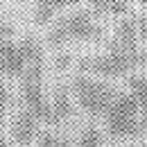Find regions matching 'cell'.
Wrapping results in <instances>:
<instances>
[{
  "mask_svg": "<svg viewBox=\"0 0 147 147\" xmlns=\"http://www.w3.org/2000/svg\"><path fill=\"white\" fill-rule=\"evenodd\" d=\"M115 41L120 48H125L129 52H138V25L131 18L120 20V25L115 30Z\"/></svg>",
  "mask_w": 147,
  "mask_h": 147,
  "instance_id": "obj_7",
  "label": "cell"
},
{
  "mask_svg": "<svg viewBox=\"0 0 147 147\" xmlns=\"http://www.w3.org/2000/svg\"><path fill=\"white\" fill-rule=\"evenodd\" d=\"M77 2H82V0H38L36 9H34V20H36L38 25H45V23H50V18H52V14H55L57 9L73 7Z\"/></svg>",
  "mask_w": 147,
  "mask_h": 147,
  "instance_id": "obj_8",
  "label": "cell"
},
{
  "mask_svg": "<svg viewBox=\"0 0 147 147\" xmlns=\"http://www.w3.org/2000/svg\"><path fill=\"white\" fill-rule=\"evenodd\" d=\"M7 100H9V95H7V88L0 84V120H2L5 111H7Z\"/></svg>",
  "mask_w": 147,
  "mask_h": 147,
  "instance_id": "obj_16",
  "label": "cell"
},
{
  "mask_svg": "<svg viewBox=\"0 0 147 147\" xmlns=\"http://www.w3.org/2000/svg\"><path fill=\"white\" fill-rule=\"evenodd\" d=\"M18 45H20V50H23V55H25V59H27V63H32V61H43L41 45H38V41L34 36H25Z\"/></svg>",
  "mask_w": 147,
  "mask_h": 147,
  "instance_id": "obj_10",
  "label": "cell"
},
{
  "mask_svg": "<svg viewBox=\"0 0 147 147\" xmlns=\"http://www.w3.org/2000/svg\"><path fill=\"white\" fill-rule=\"evenodd\" d=\"M0 147H11V145H9V143H7V140H5L2 136H0Z\"/></svg>",
  "mask_w": 147,
  "mask_h": 147,
  "instance_id": "obj_20",
  "label": "cell"
},
{
  "mask_svg": "<svg viewBox=\"0 0 147 147\" xmlns=\"http://www.w3.org/2000/svg\"><path fill=\"white\" fill-rule=\"evenodd\" d=\"M36 120L38 118L30 109L20 111L18 115H16V120L11 122V134H14V138H16L18 145L27 147L36 138Z\"/></svg>",
  "mask_w": 147,
  "mask_h": 147,
  "instance_id": "obj_6",
  "label": "cell"
},
{
  "mask_svg": "<svg viewBox=\"0 0 147 147\" xmlns=\"http://www.w3.org/2000/svg\"><path fill=\"white\" fill-rule=\"evenodd\" d=\"M27 70V59L20 45L11 43L9 38L0 41V75L5 77H20Z\"/></svg>",
  "mask_w": 147,
  "mask_h": 147,
  "instance_id": "obj_5",
  "label": "cell"
},
{
  "mask_svg": "<svg viewBox=\"0 0 147 147\" xmlns=\"http://www.w3.org/2000/svg\"><path fill=\"white\" fill-rule=\"evenodd\" d=\"M138 63H140V52H129V50L118 45V41H111L109 55L82 59L79 70L82 73H97V75H104V77H120Z\"/></svg>",
  "mask_w": 147,
  "mask_h": 147,
  "instance_id": "obj_3",
  "label": "cell"
},
{
  "mask_svg": "<svg viewBox=\"0 0 147 147\" xmlns=\"http://www.w3.org/2000/svg\"><path fill=\"white\" fill-rule=\"evenodd\" d=\"M136 25H138V36H140V41L147 43V16H138Z\"/></svg>",
  "mask_w": 147,
  "mask_h": 147,
  "instance_id": "obj_15",
  "label": "cell"
},
{
  "mask_svg": "<svg viewBox=\"0 0 147 147\" xmlns=\"http://www.w3.org/2000/svg\"><path fill=\"white\" fill-rule=\"evenodd\" d=\"M52 111H55V125L70 118L73 113V107H70V100H68V91L63 86H59L55 91V100H52Z\"/></svg>",
  "mask_w": 147,
  "mask_h": 147,
  "instance_id": "obj_9",
  "label": "cell"
},
{
  "mask_svg": "<svg viewBox=\"0 0 147 147\" xmlns=\"http://www.w3.org/2000/svg\"><path fill=\"white\" fill-rule=\"evenodd\" d=\"M102 36H104L102 34V27L93 23L91 14H86V11H73V14H68V16L57 20V25L48 34V45L57 48V45H63L70 38L100 41Z\"/></svg>",
  "mask_w": 147,
  "mask_h": 147,
  "instance_id": "obj_2",
  "label": "cell"
},
{
  "mask_svg": "<svg viewBox=\"0 0 147 147\" xmlns=\"http://www.w3.org/2000/svg\"><path fill=\"white\" fill-rule=\"evenodd\" d=\"M140 63L147 66V50H145V52H140Z\"/></svg>",
  "mask_w": 147,
  "mask_h": 147,
  "instance_id": "obj_18",
  "label": "cell"
},
{
  "mask_svg": "<svg viewBox=\"0 0 147 147\" xmlns=\"http://www.w3.org/2000/svg\"><path fill=\"white\" fill-rule=\"evenodd\" d=\"M38 147H70V145L63 143V140H59V138H55V136H50V134H41Z\"/></svg>",
  "mask_w": 147,
  "mask_h": 147,
  "instance_id": "obj_13",
  "label": "cell"
},
{
  "mask_svg": "<svg viewBox=\"0 0 147 147\" xmlns=\"http://www.w3.org/2000/svg\"><path fill=\"white\" fill-rule=\"evenodd\" d=\"M138 2H140V5H147V0H138Z\"/></svg>",
  "mask_w": 147,
  "mask_h": 147,
  "instance_id": "obj_21",
  "label": "cell"
},
{
  "mask_svg": "<svg viewBox=\"0 0 147 147\" xmlns=\"http://www.w3.org/2000/svg\"><path fill=\"white\" fill-rule=\"evenodd\" d=\"M77 147H102V131L97 127H86L79 136Z\"/></svg>",
  "mask_w": 147,
  "mask_h": 147,
  "instance_id": "obj_11",
  "label": "cell"
},
{
  "mask_svg": "<svg viewBox=\"0 0 147 147\" xmlns=\"http://www.w3.org/2000/svg\"><path fill=\"white\" fill-rule=\"evenodd\" d=\"M143 127L147 129V109H143Z\"/></svg>",
  "mask_w": 147,
  "mask_h": 147,
  "instance_id": "obj_19",
  "label": "cell"
},
{
  "mask_svg": "<svg viewBox=\"0 0 147 147\" xmlns=\"http://www.w3.org/2000/svg\"><path fill=\"white\" fill-rule=\"evenodd\" d=\"M140 147H147V143H145V145H140Z\"/></svg>",
  "mask_w": 147,
  "mask_h": 147,
  "instance_id": "obj_22",
  "label": "cell"
},
{
  "mask_svg": "<svg viewBox=\"0 0 147 147\" xmlns=\"http://www.w3.org/2000/svg\"><path fill=\"white\" fill-rule=\"evenodd\" d=\"M11 34H14V27H9L7 23H0V36H2V38H9Z\"/></svg>",
  "mask_w": 147,
  "mask_h": 147,
  "instance_id": "obj_17",
  "label": "cell"
},
{
  "mask_svg": "<svg viewBox=\"0 0 147 147\" xmlns=\"http://www.w3.org/2000/svg\"><path fill=\"white\" fill-rule=\"evenodd\" d=\"M138 109L140 102L136 100L134 93H122L113 100L109 107L107 115V131L113 138H134L140 136L143 131V122H138Z\"/></svg>",
  "mask_w": 147,
  "mask_h": 147,
  "instance_id": "obj_1",
  "label": "cell"
},
{
  "mask_svg": "<svg viewBox=\"0 0 147 147\" xmlns=\"http://www.w3.org/2000/svg\"><path fill=\"white\" fill-rule=\"evenodd\" d=\"M129 88L136 95V100L140 102V107L147 109V79L145 77H131L129 79Z\"/></svg>",
  "mask_w": 147,
  "mask_h": 147,
  "instance_id": "obj_12",
  "label": "cell"
},
{
  "mask_svg": "<svg viewBox=\"0 0 147 147\" xmlns=\"http://www.w3.org/2000/svg\"><path fill=\"white\" fill-rule=\"evenodd\" d=\"M73 91H75V95H77L79 107L86 111V113H91V115L107 113L109 107L113 104V100L118 97L115 86H111L107 82H95V79L84 77V75L75 77Z\"/></svg>",
  "mask_w": 147,
  "mask_h": 147,
  "instance_id": "obj_4",
  "label": "cell"
},
{
  "mask_svg": "<svg viewBox=\"0 0 147 147\" xmlns=\"http://www.w3.org/2000/svg\"><path fill=\"white\" fill-rule=\"evenodd\" d=\"M70 59H73V57L68 55V52H61V55H57V57H55V66H57V70H66V68L70 66Z\"/></svg>",
  "mask_w": 147,
  "mask_h": 147,
  "instance_id": "obj_14",
  "label": "cell"
}]
</instances>
